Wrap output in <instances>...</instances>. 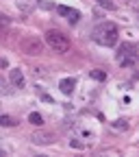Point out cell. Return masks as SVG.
<instances>
[{
    "label": "cell",
    "instance_id": "1",
    "mask_svg": "<svg viewBox=\"0 0 139 157\" xmlns=\"http://www.w3.org/2000/svg\"><path fill=\"white\" fill-rule=\"evenodd\" d=\"M93 39L100 46H115L117 42V24L113 22H104L93 31Z\"/></svg>",
    "mask_w": 139,
    "mask_h": 157
},
{
    "label": "cell",
    "instance_id": "2",
    "mask_svg": "<svg viewBox=\"0 0 139 157\" xmlns=\"http://www.w3.org/2000/svg\"><path fill=\"white\" fill-rule=\"evenodd\" d=\"M46 44L54 50V52H68L70 50V39L68 35H63L61 31H48L46 33Z\"/></svg>",
    "mask_w": 139,
    "mask_h": 157
},
{
    "label": "cell",
    "instance_id": "3",
    "mask_svg": "<svg viewBox=\"0 0 139 157\" xmlns=\"http://www.w3.org/2000/svg\"><path fill=\"white\" fill-rule=\"evenodd\" d=\"M20 48L26 55H42L44 52V42L37 39V37H24L22 42H20Z\"/></svg>",
    "mask_w": 139,
    "mask_h": 157
},
{
    "label": "cell",
    "instance_id": "4",
    "mask_svg": "<svg viewBox=\"0 0 139 157\" xmlns=\"http://www.w3.org/2000/svg\"><path fill=\"white\" fill-rule=\"evenodd\" d=\"M31 142H33V144H37V146H48V144H52V142H54V135H52V133H48V131H35V133H33V137H31Z\"/></svg>",
    "mask_w": 139,
    "mask_h": 157
},
{
    "label": "cell",
    "instance_id": "5",
    "mask_svg": "<svg viewBox=\"0 0 139 157\" xmlns=\"http://www.w3.org/2000/svg\"><path fill=\"white\" fill-rule=\"evenodd\" d=\"M57 11H59V15H63L68 22H72V24H76L78 20H81V13H78L74 7H65V5H61V7H57Z\"/></svg>",
    "mask_w": 139,
    "mask_h": 157
},
{
    "label": "cell",
    "instance_id": "6",
    "mask_svg": "<svg viewBox=\"0 0 139 157\" xmlns=\"http://www.w3.org/2000/svg\"><path fill=\"white\" fill-rule=\"evenodd\" d=\"M117 63L122 68H133L137 63V55H117Z\"/></svg>",
    "mask_w": 139,
    "mask_h": 157
},
{
    "label": "cell",
    "instance_id": "7",
    "mask_svg": "<svg viewBox=\"0 0 139 157\" xmlns=\"http://www.w3.org/2000/svg\"><path fill=\"white\" fill-rule=\"evenodd\" d=\"M9 78H11V83L15 85V87H24V74H22V70H11L9 72Z\"/></svg>",
    "mask_w": 139,
    "mask_h": 157
},
{
    "label": "cell",
    "instance_id": "8",
    "mask_svg": "<svg viewBox=\"0 0 139 157\" xmlns=\"http://www.w3.org/2000/svg\"><path fill=\"white\" fill-rule=\"evenodd\" d=\"M74 87H76V81H74V78H63V81L59 83V90H61L63 94H72Z\"/></svg>",
    "mask_w": 139,
    "mask_h": 157
},
{
    "label": "cell",
    "instance_id": "9",
    "mask_svg": "<svg viewBox=\"0 0 139 157\" xmlns=\"http://www.w3.org/2000/svg\"><path fill=\"white\" fill-rule=\"evenodd\" d=\"M28 122H31L33 127H42V124H44V118H42V113H37V111H33V113L28 116Z\"/></svg>",
    "mask_w": 139,
    "mask_h": 157
},
{
    "label": "cell",
    "instance_id": "10",
    "mask_svg": "<svg viewBox=\"0 0 139 157\" xmlns=\"http://www.w3.org/2000/svg\"><path fill=\"white\" fill-rule=\"evenodd\" d=\"M15 124H17L15 118H11V116H0V127H15Z\"/></svg>",
    "mask_w": 139,
    "mask_h": 157
},
{
    "label": "cell",
    "instance_id": "11",
    "mask_svg": "<svg viewBox=\"0 0 139 157\" xmlns=\"http://www.w3.org/2000/svg\"><path fill=\"white\" fill-rule=\"evenodd\" d=\"M111 127L115 131H126L128 129V120H115V122H111Z\"/></svg>",
    "mask_w": 139,
    "mask_h": 157
},
{
    "label": "cell",
    "instance_id": "12",
    "mask_svg": "<svg viewBox=\"0 0 139 157\" xmlns=\"http://www.w3.org/2000/svg\"><path fill=\"white\" fill-rule=\"evenodd\" d=\"M93 2H96V5H100V7H104L107 11H113V9H115V5L111 2V0H93Z\"/></svg>",
    "mask_w": 139,
    "mask_h": 157
},
{
    "label": "cell",
    "instance_id": "13",
    "mask_svg": "<svg viewBox=\"0 0 139 157\" xmlns=\"http://www.w3.org/2000/svg\"><path fill=\"white\" fill-rule=\"evenodd\" d=\"M89 74H91V78H96V81H104V78H107V74L102 70H91Z\"/></svg>",
    "mask_w": 139,
    "mask_h": 157
},
{
    "label": "cell",
    "instance_id": "14",
    "mask_svg": "<svg viewBox=\"0 0 139 157\" xmlns=\"http://www.w3.org/2000/svg\"><path fill=\"white\" fill-rule=\"evenodd\" d=\"M70 144H72L74 148H83V146H85L83 142H78V140H70Z\"/></svg>",
    "mask_w": 139,
    "mask_h": 157
},
{
    "label": "cell",
    "instance_id": "15",
    "mask_svg": "<svg viewBox=\"0 0 139 157\" xmlns=\"http://www.w3.org/2000/svg\"><path fill=\"white\" fill-rule=\"evenodd\" d=\"M137 17H139V13H137Z\"/></svg>",
    "mask_w": 139,
    "mask_h": 157
}]
</instances>
